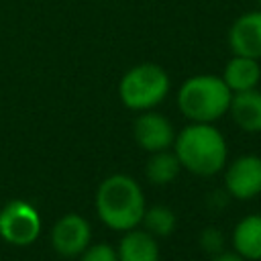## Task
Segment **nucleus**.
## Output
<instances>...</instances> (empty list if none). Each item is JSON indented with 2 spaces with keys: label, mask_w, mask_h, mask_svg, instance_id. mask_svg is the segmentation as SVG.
Returning a JSON list of instances; mask_svg holds the SVG:
<instances>
[{
  "label": "nucleus",
  "mask_w": 261,
  "mask_h": 261,
  "mask_svg": "<svg viewBox=\"0 0 261 261\" xmlns=\"http://www.w3.org/2000/svg\"><path fill=\"white\" fill-rule=\"evenodd\" d=\"M173 153L194 175H216L226 165L228 147L214 122H190L173 139Z\"/></svg>",
  "instance_id": "obj_1"
},
{
  "label": "nucleus",
  "mask_w": 261,
  "mask_h": 261,
  "mask_svg": "<svg viewBox=\"0 0 261 261\" xmlns=\"http://www.w3.org/2000/svg\"><path fill=\"white\" fill-rule=\"evenodd\" d=\"M145 196L139 181L126 173H112L96 190L98 218L112 230L137 228L145 214Z\"/></svg>",
  "instance_id": "obj_2"
},
{
  "label": "nucleus",
  "mask_w": 261,
  "mask_h": 261,
  "mask_svg": "<svg viewBox=\"0 0 261 261\" xmlns=\"http://www.w3.org/2000/svg\"><path fill=\"white\" fill-rule=\"evenodd\" d=\"M232 92L216 73H196L181 82L175 94L179 112L190 122H216L228 114Z\"/></svg>",
  "instance_id": "obj_3"
},
{
  "label": "nucleus",
  "mask_w": 261,
  "mask_h": 261,
  "mask_svg": "<svg viewBox=\"0 0 261 261\" xmlns=\"http://www.w3.org/2000/svg\"><path fill=\"white\" fill-rule=\"evenodd\" d=\"M171 90L169 73L151 61L133 65L126 69L118 82V98L120 102L135 112L153 110L159 106Z\"/></svg>",
  "instance_id": "obj_4"
},
{
  "label": "nucleus",
  "mask_w": 261,
  "mask_h": 261,
  "mask_svg": "<svg viewBox=\"0 0 261 261\" xmlns=\"http://www.w3.org/2000/svg\"><path fill=\"white\" fill-rule=\"evenodd\" d=\"M41 234V216L24 200H10L0 208V237L8 245L29 247Z\"/></svg>",
  "instance_id": "obj_5"
},
{
  "label": "nucleus",
  "mask_w": 261,
  "mask_h": 261,
  "mask_svg": "<svg viewBox=\"0 0 261 261\" xmlns=\"http://www.w3.org/2000/svg\"><path fill=\"white\" fill-rule=\"evenodd\" d=\"M224 190L237 200H251L261 194V157L241 155L224 165Z\"/></svg>",
  "instance_id": "obj_6"
},
{
  "label": "nucleus",
  "mask_w": 261,
  "mask_h": 261,
  "mask_svg": "<svg viewBox=\"0 0 261 261\" xmlns=\"http://www.w3.org/2000/svg\"><path fill=\"white\" fill-rule=\"evenodd\" d=\"M133 137L139 147H143L149 153H157V151H165V149L173 147L175 128L167 116L155 112V108H153V110L141 112L135 118Z\"/></svg>",
  "instance_id": "obj_7"
},
{
  "label": "nucleus",
  "mask_w": 261,
  "mask_h": 261,
  "mask_svg": "<svg viewBox=\"0 0 261 261\" xmlns=\"http://www.w3.org/2000/svg\"><path fill=\"white\" fill-rule=\"evenodd\" d=\"M90 222L75 212L63 214L51 228V247L61 257H80V253L90 245Z\"/></svg>",
  "instance_id": "obj_8"
},
{
  "label": "nucleus",
  "mask_w": 261,
  "mask_h": 261,
  "mask_svg": "<svg viewBox=\"0 0 261 261\" xmlns=\"http://www.w3.org/2000/svg\"><path fill=\"white\" fill-rule=\"evenodd\" d=\"M232 55H245L261 61V8L239 14L226 35Z\"/></svg>",
  "instance_id": "obj_9"
},
{
  "label": "nucleus",
  "mask_w": 261,
  "mask_h": 261,
  "mask_svg": "<svg viewBox=\"0 0 261 261\" xmlns=\"http://www.w3.org/2000/svg\"><path fill=\"white\" fill-rule=\"evenodd\" d=\"M228 114L232 122L245 133H261V90L234 92L230 98Z\"/></svg>",
  "instance_id": "obj_10"
},
{
  "label": "nucleus",
  "mask_w": 261,
  "mask_h": 261,
  "mask_svg": "<svg viewBox=\"0 0 261 261\" xmlns=\"http://www.w3.org/2000/svg\"><path fill=\"white\" fill-rule=\"evenodd\" d=\"M118 261H159L157 239L145 228L124 230L116 247Z\"/></svg>",
  "instance_id": "obj_11"
},
{
  "label": "nucleus",
  "mask_w": 261,
  "mask_h": 261,
  "mask_svg": "<svg viewBox=\"0 0 261 261\" xmlns=\"http://www.w3.org/2000/svg\"><path fill=\"white\" fill-rule=\"evenodd\" d=\"M224 84L228 86V90L234 92H245V90H253L259 86L261 82V65L257 59L253 57H245V55H232L224 69L222 75Z\"/></svg>",
  "instance_id": "obj_12"
},
{
  "label": "nucleus",
  "mask_w": 261,
  "mask_h": 261,
  "mask_svg": "<svg viewBox=\"0 0 261 261\" xmlns=\"http://www.w3.org/2000/svg\"><path fill=\"white\" fill-rule=\"evenodd\" d=\"M232 249L245 261H261V214H249L234 224Z\"/></svg>",
  "instance_id": "obj_13"
},
{
  "label": "nucleus",
  "mask_w": 261,
  "mask_h": 261,
  "mask_svg": "<svg viewBox=\"0 0 261 261\" xmlns=\"http://www.w3.org/2000/svg\"><path fill=\"white\" fill-rule=\"evenodd\" d=\"M179 169H181V165H179L175 153L165 149V151L151 153V157L147 159V165H145V175L155 186H167L177 177Z\"/></svg>",
  "instance_id": "obj_14"
},
{
  "label": "nucleus",
  "mask_w": 261,
  "mask_h": 261,
  "mask_svg": "<svg viewBox=\"0 0 261 261\" xmlns=\"http://www.w3.org/2000/svg\"><path fill=\"white\" fill-rule=\"evenodd\" d=\"M141 224L155 239L157 237H169L175 230V214L171 208H167L163 204H155L151 208H145Z\"/></svg>",
  "instance_id": "obj_15"
},
{
  "label": "nucleus",
  "mask_w": 261,
  "mask_h": 261,
  "mask_svg": "<svg viewBox=\"0 0 261 261\" xmlns=\"http://www.w3.org/2000/svg\"><path fill=\"white\" fill-rule=\"evenodd\" d=\"M80 261H118V255L116 249L110 247L108 243H96V245H88L80 253Z\"/></svg>",
  "instance_id": "obj_16"
},
{
  "label": "nucleus",
  "mask_w": 261,
  "mask_h": 261,
  "mask_svg": "<svg viewBox=\"0 0 261 261\" xmlns=\"http://www.w3.org/2000/svg\"><path fill=\"white\" fill-rule=\"evenodd\" d=\"M222 243H224V239H222V234H220L214 226L206 228V230L200 234V245H202V249L208 251V253H212V255H216V253L222 251Z\"/></svg>",
  "instance_id": "obj_17"
},
{
  "label": "nucleus",
  "mask_w": 261,
  "mask_h": 261,
  "mask_svg": "<svg viewBox=\"0 0 261 261\" xmlns=\"http://www.w3.org/2000/svg\"><path fill=\"white\" fill-rule=\"evenodd\" d=\"M212 261H245L241 255H237V253H216L214 257H212Z\"/></svg>",
  "instance_id": "obj_18"
},
{
  "label": "nucleus",
  "mask_w": 261,
  "mask_h": 261,
  "mask_svg": "<svg viewBox=\"0 0 261 261\" xmlns=\"http://www.w3.org/2000/svg\"><path fill=\"white\" fill-rule=\"evenodd\" d=\"M257 2V8H261V0H255Z\"/></svg>",
  "instance_id": "obj_19"
}]
</instances>
